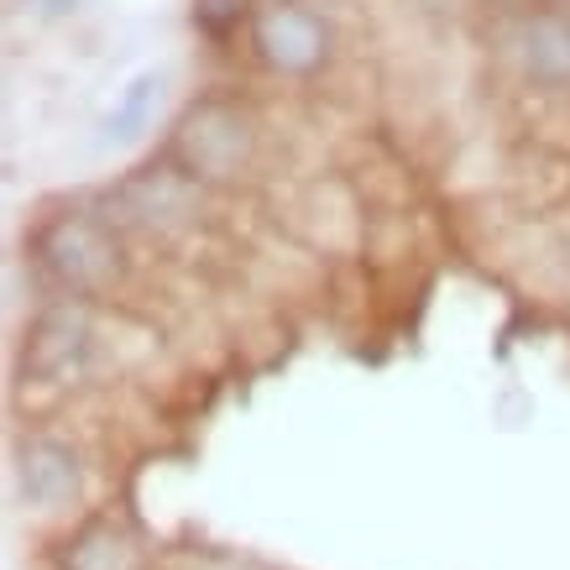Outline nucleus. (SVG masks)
Returning <instances> with one entry per match:
<instances>
[{"label": "nucleus", "mask_w": 570, "mask_h": 570, "mask_svg": "<svg viewBox=\"0 0 570 570\" xmlns=\"http://www.w3.org/2000/svg\"><path fill=\"white\" fill-rule=\"evenodd\" d=\"M252 48L277 73H314L330 58V21L298 0H267L252 17Z\"/></svg>", "instance_id": "nucleus-4"}, {"label": "nucleus", "mask_w": 570, "mask_h": 570, "mask_svg": "<svg viewBox=\"0 0 570 570\" xmlns=\"http://www.w3.org/2000/svg\"><path fill=\"white\" fill-rule=\"evenodd\" d=\"M37 257L48 277L73 298H89L110 288L121 273V242L116 230L95 215H58V220L37 236Z\"/></svg>", "instance_id": "nucleus-2"}, {"label": "nucleus", "mask_w": 570, "mask_h": 570, "mask_svg": "<svg viewBox=\"0 0 570 570\" xmlns=\"http://www.w3.org/2000/svg\"><path fill=\"white\" fill-rule=\"evenodd\" d=\"M252 157H257V126L242 105L205 100L178 121L174 163L189 178H215V184L242 178V168H252Z\"/></svg>", "instance_id": "nucleus-1"}, {"label": "nucleus", "mask_w": 570, "mask_h": 570, "mask_svg": "<svg viewBox=\"0 0 570 570\" xmlns=\"http://www.w3.org/2000/svg\"><path fill=\"white\" fill-rule=\"evenodd\" d=\"M147 100H153V79H141L131 95H126V105L110 116V137H131V126L141 121V110H147Z\"/></svg>", "instance_id": "nucleus-10"}, {"label": "nucleus", "mask_w": 570, "mask_h": 570, "mask_svg": "<svg viewBox=\"0 0 570 570\" xmlns=\"http://www.w3.org/2000/svg\"><path fill=\"white\" fill-rule=\"evenodd\" d=\"M58 570H147V544L126 519L95 513L58 544Z\"/></svg>", "instance_id": "nucleus-6"}, {"label": "nucleus", "mask_w": 570, "mask_h": 570, "mask_svg": "<svg viewBox=\"0 0 570 570\" xmlns=\"http://www.w3.org/2000/svg\"><path fill=\"white\" fill-rule=\"evenodd\" d=\"M121 199L131 205V215H141L147 225L184 220L194 205V178L184 174V168H141L121 189Z\"/></svg>", "instance_id": "nucleus-7"}, {"label": "nucleus", "mask_w": 570, "mask_h": 570, "mask_svg": "<svg viewBox=\"0 0 570 570\" xmlns=\"http://www.w3.org/2000/svg\"><path fill=\"white\" fill-rule=\"evenodd\" d=\"M523 63L544 85H570V21L534 17L523 27Z\"/></svg>", "instance_id": "nucleus-8"}, {"label": "nucleus", "mask_w": 570, "mask_h": 570, "mask_svg": "<svg viewBox=\"0 0 570 570\" xmlns=\"http://www.w3.org/2000/svg\"><path fill=\"white\" fill-rule=\"evenodd\" d=\"M17 492L37 513H73L85 498V461L58 434H21L17 440Z\"/></svg>", "instance_id": "nucleus-5"}, {"label": "nucleus", "mask_w": 570, "mask_h": 570, "mask_svg": "<svg viewBox=\"0 0 570 570\" xmlns=\"http://www.w3.org/2000/svg\"><path fill=\"white\" fill-rule=\"evenodd\" d=\"M246 17H257L252 0H194V21H199L209 37H230Z\"/></svg>", "instance_id": "nucleus-9"}, {"label": "nucleus", "mask_w": 570, "mask_h": 570, "mask_svg": "<svg viewBox=\"0 0 570 570\" xmlns=\"http://www.w3.org/2000/svg\"><path fill=\"white\" fill-rule=\"evenodd\" d=\"M89 356H95V330H89V314L69 298L32 320L21 346V372L48 387H73L89 372Z\"/></svg>", "instance_id": "nucleus-3"}, {"label": "nucleus", "mask_w": 570, "mask_h": 570, "mask_svg": "<svg viewBox=\"0 0 570 570\" xmlns=\"http://www.w3.org/2000/svg\"><path fill=\"white\" fill-rule=\"evenodd\" d=\"M42 6H48V11H63V6H69V0H42Z\"/></svg>", "instance_id": "nucleus-11"}]
</instances>
